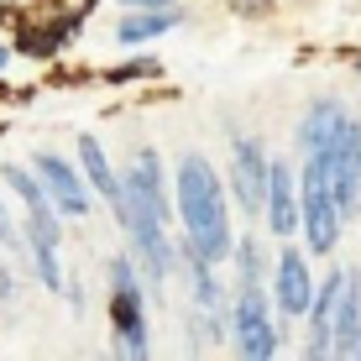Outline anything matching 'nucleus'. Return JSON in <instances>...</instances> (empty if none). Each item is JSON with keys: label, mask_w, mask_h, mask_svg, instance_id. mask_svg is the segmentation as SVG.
<instances>
[{"label": "nucleus", "mask_w": 361, "mask_h": 361, "mask_svg": "<svg viewBox=\"0 0 361 361\" xmlns=\"http://www.w3.org/2000/svg\"><path fill=\"white\" fill-rule=\"evenodd\" d=\"M173 220H178L183 241L194 246L204 262L226 267L235 252V226H231V183L204 152H183L173 168Z\"/></svg>", "instance_id": "f257e3e1"}, {"label": "nucleus", "mask_w": 361, "mask_h": 361, "mask_svg": "<svg viewBox=\"0 0 361 361\" xmlns=\"http://www.w3.org/2000/svg\"><path fill=\"white\" fill-rule=\"evenodd\" d=\"M105 278H110L105 314H110V341H116V356L147 361V356H152V319H147L152 283H147V272L136 267L131 246H126V252H116V257H105Z\"/></svg>", "instance_id": "f03ea898"}, {"label": "nucleus", "mask_w": 361, "mask_h": 361, "mask_svg": "<svg viewBox=\"0 0 361 361\" xmlns=\"http://www.w3.org/2000/svg\"><path fill=\"white\" fill-rule=\"evenodd\" d=\"M351 220L341 215V199L330 189V173L319 157H298V241L309 257H335Z\"/></svg>", "instance_id": "7ed1b4c3"}, {"label": "nucleus", "mask_w": 361, "mask_h": 361, "mask_svg": "<svg viewBox=\"0 0 361 361\" xmlns=\"http://www.w3.org/2000/svg\"><path fill=\"white\" fill-rule=\"evenodd\" d=\"M226 314H231V351L241 361H272L288 341V325L272 309L267 283H235Z\"/></svg>", "instance_id": "20e7f679"}, {"label": "nucleus", "mask_w": 361, "mask_h": 361, "mask_svg": "<svg viewBox=\"0 0 361 361\" xmlns=\"http://www.w3.org/2000/svg\"><path fill=\"white\" fill-rule=\"evenodd\" d=\"M309 157L325 163L330 189H335V199H341V215L356 220L361 215V116H356V110L335 126L330 142L319 147V152H309Z\"/></svg>", "instance_id": "39448f33"}, {"label": "nucleus", "mask_w": 361, "mask_h": 361, "mask_svg": "<svg viewBox=\"0 0 361 361\" xmlns=\"http://www.w3.org/2000/svg\"><path fill=\"white\" fill-rule=\"evenodd\" d=\"M314 257H309V246H293L283 241L278 252H272V278H267V293H272V309H278L283 325H298V319L309 314V298H314Z\"/></svg>", "instance_id": "423d86ee"}, {"label": "nucleus", "mask_w": 361, "mask_h": 361, "mask_svg": "<svg viewBox=\"0 0 361 361\" xmlns=\"http://www.w3.org/2000/svg\"><path fill=\"white\" fill-rule=\"evenodd\" d=\"M267 168H272V152H267L262 136H231L226 183H231V204L246 209V220H262V204H267Z\"/></svg>", "instance_id": "0eeeda50"}, {"label": "nucleus", "mask_w": 361, "mask_h": 361, "mask_svg": "<svg viewBox=\"0 0 361 361\" xmlns=\"http://www.w3.org/2000/svg\"><path fill=\"white\" fill-rule=\"evenodd\" d=\"M32 168H37V178L47 183V194H53V204H58V215L63 220H90L94 215V189H90V178L79 173V163H68L63 152H32Z\"/></svg>", "instance_id": "6e6552de"}, {"label": "nucleus", "mask_w": 361, "mask_h": 361, "mask_svg": "<svg viewBox=\"0 0 361 361\" xmlns=\"http://www.w3.org/2000/svg\"><path fill=\"white\" fill-rule=\"evenodd\" d=\"M126 199L142 215H152V220H173V178L163 173V157H157V147H136L131 152V163H126Z\"/></svg>", "instance_id": "1a4fd4ad"}, {"label": "nucleus", "mask_w": 361, "mask_h": 361, "mask_svg": "<svg viewBox=\"0 0 361 361\" xmlns=\"http://www.w3.org/2000/svg\"><path fill=\"white\" fill-rule=\"evenodd\" d=\"M341 293H345V262H330V272L314 283V298H309V314H304V356L309 361L335 356V309H341Z\"/></svg>", "instance_id": "9d476101"}, {"label": "nucleus", "mask_w": 361, "mask_h": 361, "mask_svg": "<svg viewBox=\"0 0 361 361\" xmlns=\"http://www.w3.org/2000/svg\"><path fill=\"white\" fill-rule=\"evenodd\" d=\"M262 226H267V235H278V241H293L298 235V163H288V157H272V168H267Z\"/></svg>", "instance_id": "9b49d317"}, {"label": "nucleus", "mask_w": 361, "mask_h": 361, "mask_svg": "<svg viewBox=\"0 0 361 361\" xmlns=\"http://www.w3.org/2000/svg\"><path fill=\"white\" fill-rule=\"evenodd\" d=\"M345 116H351V105H345V99H335V94H314V99H309V105L298 110V121H293V147H298V157L319 152Z\"/></svg>", "instance_id": "f8f14e48"}, {"label": "nucleus", "mask_w": 361, "mask_h": 361, "mask_svg": "<svg viewBox=\"0 0 361 361\" xmlns=\"http://www.w3.org/2000/svg\"><path fill=\"white\" fill-rule=\"evenodd\" d=\"M183 21H189V11L183 6H163V11H121L116 21V47H147V42H163L168 32H178Z\"/></svg>", "instance_id": "ddd939ff"}, {"label": "nucleus", "mask_w": 361, "mask_h": 361, "mask_svg": "<svg viewBox=\"0 0 361 361\" xmlns=\"http://www.w3.org/2000/svg\"><path fill=\"white\" fill-rule=\"evenodd\" d=\"M73 163H79V173L90 178V189L105 199H121V189H126V178H121V168L110 163V152H105V142H99L94 131H79V152H73Z\"/></svg>", "instance_id": "4468645a"}, {"label": "nucleus", "mask_w": 361, "mask_h": 361, "mask_svg": "<svg viewBox=\"0 0 361 361\" xmlns=\"http://www.w3.org/2000/svg\"><path fill=\"white\" fill-rule=\"evenodd\" d=\"M335 356L361 361V267H345V293L335 309Z\"/></svg>", "instance_id": "2eb2a0df"}, {"label": "nucleus", "mask_w": 361, "mask_h": 361, "mask_svg": "<svg viewBox=\"0 0 361 361\" xmlns=\"http://www.w3.org/2000/svg\"><path fill=\"white\" fill-rule=\"evenodd\" d=\"M79 27H84V16H63V21H32L27 32L16 37V53L21 58H58L63 47L79 37Z\"/></svg>", "instance_id": "dca6fc26"}, {"label": "nucleus", "mask_w": 361, "mask_h": 361, "mask_svg": "<svg viewBox=\"0 0 361 361\" xmlns=\"http://www.w3.org/2000/svg\"><path fill=\"white\" fill-rule=\"evenodd\" d=\"M231 267H235V283H267L272 278V252L262 246V235H235V252H231Z\"/></svg>", "instance_id": "f3484780"}, {"label": "nucleus", "mask_w": 361, "mask_h": 361, "mask_svg": "<svg viewBox=\"0 0 361 361\" xmlns=\"http://www.w3.org/2000/svg\"><path fill=\"white\" fill-rule=\"evenodd\" d=\"M0 183H6V194H16V199H21V209H42V204H53L47 183L37 178V168H27V163H0ZM53 209H58V204H53Z\"/></svg>", "instance_id": "a211bd4d"}, {"label": "nucleus", "mask_w": 361, "mask_h": 361, "mask_svg": "<svg viewBox=\"0 0 361 361\" xmlns=\"http://www.w3.org/2000/svg\"><path fill=\"white\" fill-rule=\"evenodd\" d=\"M183 335H189L194 351H215V345L231 341V314H226V309H199V304H194V314H189V325H183Z\"/></svg>", "instance_id": "6ab92c4d"}, {"label": "nucleus", "mask_w": 361, "mask_h": 361, "mask_svg": "<svg viewBox=\"0 0 361 361\" xmlns=\"http://www.w3.org/2000/svg\"><path fill=\"white\" fill-rule=\"evenodd\" d=\"M27 272L37 278V288H47V293H63V283H68L63 246H27Z\"/></svg>", "instance_id": "aec40b11"}, {"label": "nucleus", "mask_w": 361, "mask_h": 361, "mask_svg": "<svg viewBox=\"0 0 361 361\" xmlns=\"http://www.w3.org/2000/svg\"><path fill=\"white\" fill-rule=\"evenodd\" d=\"M63 226H68V220L58 215L53 204H42V209H21V231H27V246H63Z\"/></svg>", "instance_id": "412c9836"}, {"label": "nucleus", "mask_w": 361, "mask_h": 361, "mask_svg": "<svg viewBox=\"0 0 361 361\" xmlns=\"http://www.w3.org/2000/svg\"><path fill=\"white\" fill-rule=\"evenodd\" d=\"M147 79H163V58L152 53H136V58H121L116 68H110V84H147Z\"/></svg>", "instance_id": "4be33fe9"}, {"label": "nucleus", "mask_w": 361, "mask_h": 361, "mask_svg": "<svg viewBox=\"0 0 361 361\" xmlns=\"http://www.w3.org/2000/svg\"><path fill=\"white\" fill-rule=\"evenodd\" d=\"M0 257H27V231H21V215H11L6 199H0Z\"/></svg>", "instance_id": "5701e85b"}, {"label": "nucleus", "mask_w": 361, "mask_h": 361, "mask_svg": "<svg viewBox=\"0 0 361 361\" xmlns=\"http://www.w3.org/2000/svg\"><path fill=\"white\" fill-rule=\"evenodd\" d=\"M21 298V272H16V262H11V257H0V304H16Z\"/></svg>", "instance_id": "b1692460"}, {"label": "nucleus", "mask_w": 361, "mask_h": 361, "mask_svg": "<svg viewBox=\"0 0 361 361\" xmlns=\"http://www.w3.org/2000/svg\"><path fill=\"white\" fill-rule=\"evenodd\" d=\"M63 304H68V314H84V309H90V293H84V283H79V278H68V283H63Z\"/></svg>", "instance_id": "393cba45"}, {"label": "nucleus", "mask_w": 361, "mask_h": 361, "mask_svg": "<svg viewBox=\"0 0 361 361\" xmlns=\"http://www.w3.org/2000/svg\"><path fill=\"white\" fill-rule=\"evenodd\" d=\"M231 11H235V16H267V11H272V0H231Z\"/></svg>", "instance_id": "a878e982"}, {"label": "nucleus", "mask_w": 361, "mask_h": 361, "mask_svg": "<svg viewBox=\"0 0 361 361\" xmlns=\"http://www.w3.org/2000/svg\"><path fill=\"white\" fill-rule=\"evenodd\" d=\"M121 11H163V6H178V0H116Z\"/></svg>", "instance_id": "bb28decb"}, {"label": "nucleus", "mask_w": 361, "mask_h": 361, "mask_svg": "<svg viewBox=\"0 0 361 361\" xmlns=\"http://www.w3.org/2000/svg\"><path fill=\"white\" fill-rule=\"evenodd\" d=\"M11 63H16V42H6V37H0V79H6Z\"/></svg>", "instance_id": "cd10ccee"}]
</instances>
